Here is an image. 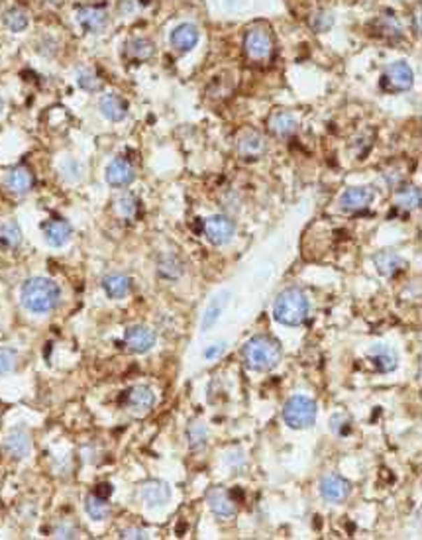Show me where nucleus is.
<instances>
[{"mask_svg": "<svg viewBox=\"0 0 422 540\" xmlns=\"http://www.w3.org/2000/svg\"><path fill=\"white\" fill-rule=\"evenodd\" d=\"M373 263H375V268L377 271L385 275V277H395L397 273H401L405 268H407V263L402 260L399 254H395V251H379L375 258H373Z\"/></svg>", "mask_w": 422, "mask_h": 540, "instance_id": "obj_19", "label": "nucleus"}, {"mask_svg": "<svg viewBox=\"0 0 422 540\" xmlns=\"http://www.w3.org/2000/svg\"><path fill=\"white\" fill-rule=\"evenodd\" d=\"M53 537L55 539H75L77 537V529L71 527V525H59L57 529L53 530Z\"/></svg>", "mask_w": 422, "mask_h": 540, "instance_id": "obj_40", "label": "nucleus"}, {"mask_svg": "<svg viewBox=\"0 0 422 540\" xmlns=\"http://www.w3.org/2000/svg\"><path fill=\"white\" fill-rule=\"evenodd\" d=\"M4 450L12 458H26L31 450V440L28 432L24 430H12L8 437L4 438Z\"/></svg>", "mask_w": 422, "mask_h": 540, "instance_id": "obj_23", "label": "nucleus"}, {"mask_svg": "<svg viewBox=\"0 0 422 540\" xmlns=\"http://www.w3.org/2000/svg\"><path fill=\"white\" fill-rule=\"evenodd\" d=\"M96 495H101V497H106L108 499V495L112 493V486H108V483H101L99 488H96V491H94Z\"/></svg>", "mask_w": 422, "mask_h": 540, "instance_id": "obj_43", "label": "nucleus"}, {"mask_svg": "<svg viewBox=\"0 0 422 540\" xmlns=\"http://www.w3.org/2000/svg\"><path fill=\"white\" fill-rule=\"evenodd\" d=\"M77 22L85 31L96 34L106 26V12L99 6H81L77 10Z\"/></svg>", "mask_w": 422, "mask_h": 540, "instance_id": "obj_15", "label": "nucleus"}, {"mask_svg": "<svg viewBox=\"0 0 422 540\" xmlns=\"http://www.w3.org/2000/svg\"><path fill=\"white\" fill-rule=\"evenodd\" d=\"M18 364V352L12 348H0V374H10Z\"/></svg>", "mask_w": 422, "mask_h": 540, "instance_id": "obj_35", "label": "nucleus"}, {"mask_svg": "<svg viewBox=\"0 0 422 540\" xmlns=\"http://www.w3.org/2000/svg\"><path fill=\"white\" fill-rule=\"evenodd\" d=\"M0 242H4L10 248H18L22 244V230L14 220H6L0 224Z\"/></svg>", "mask_w": 422, "mask_h": 540, "instance_id": "obj_28", "label": "nucleus"}, {"mask_svg": "<svg viewBox=\"0 0 422 540\" xmlns=\"http://www.w3.org/2000/svg\"><path fill=\"white\" fill-rule=\"evenodd\" d=\"M370 360L373 367H375L377 372H381V374H389L393 370H397V365H399L397 353L393 352L389 346H385V344H377V346L371 348Z\"/></svg>", "mask_w": 422, "mask_h": 540, "instance_id": "obj_16", "label": "nucleus"}, {"mask_svg": "<svg viewBox=\"0 0 422 540\" xmlns=\"http://www.w3.org/2000/svg\"><path fill=\"white\" fill-rule=\"evenodd\" d=\"M134 167L124 157H116L114 161H110V166L106 167V181L112 187H126L134 181Z\"/></svg>", "mask_w": 422, "mask_h": 540, "instance_id": "obj_10", "label": "nucleus"}, {"mask_svg": "<svg viewBox=\"0 0 422 540\" xmlns=\"http://www.w3.org/2000/svg\"><path fill=\"white\" fill-rule=\"evenodd\" d=\"M140 495H142V499H144V503L147 507L155 509V507H163L165 503L169 501V497H171V489H169V486L163 483V481L154 479V481H147V483L142 486Z\"/></svg>", "mask_w": 422, "mask_h": 540, "instance_id": "obj_14", "label": "nucleus"}, {"mask_svg": "<svg viewBox=\"0 0 422 540\" xmlns=\"http://www.w3.org/2000/svg\"><path fill=\"white\" fill-rule=\"evenodd\" d=\"M222 305H224V301H220V297H217L214 301L206 307L205 316H203V322H201V330L203 333L210 330L217 324V321L220 319V312H222Z\"/></svg>", "mask_w": 422, "mask_h": 540, "instance_id": "obj_30", "label": "nucleus"}, {"mask_svg": "<svg viewBox=\"0 0 422 540\" xmlns=\"http://www.w3.org/2000/svg\"><path fill=\"white\" fill-rule=\"evenodd\" d=\"M181 263L173 258V256H165L159 261V273L163 275V277H169V279H173V277H179L181 275Z\"/></svg>", "mask_w": 422, "mask_h": 540, "instance_id": "obj_36", "label": "nucleus"}, {"mask_svg": "<svg viewBox=\"0 0 422 540\" xmlns=\"http://www.w3.org/2000/svg\"><path fill=\"white\" fill-rule=\"evenodd\" d=\"M124 55L132 61H145L154 55V43L147 38H132L124 45Z\"/></svg>", "mask_w": 422, "mask_h": 540, "instance_id": "obj_25", "label": "nucleus"}, {"mask_svg": "<svg viewBox=\"0 0 422 540\" xmlns=\"http://www.w3.org/2000/svg\"><path fill=\"white\" fill-rule=\"evenodd\" d=\"M101 112L106 120L110 122H120L126 112H128V103L118 94H104L101 98Z\"/></svg>", "mask_w": 422, "mask_h": 540, "instance_id": "obj_20", "label": "nucleus"}, {"mask_svg": "<svg viewBox=\"0 0 422 540\" xmlns=\"http://www.w3.org/2000/svg\"><path fill=\"white\" fill-rule=\"evenodd\" d=\"M275 321L285 326H299L309 316V299L300 289H285L273 302Z\"/></svg>", "mask_w": 422, "mask_h": 540, "instance_id": "obj_3", "label": "nucleus"}, {"mask_svg": "<svg viewBox=\"0 0 422 540\" xmlns=\"http://www.w3.org/2000/svg\"><path fill=\"white\" fill-rule=\"evenodd\" d=\"M169 42H171V48L177 50L179 53L189 52V50H193L198 43V28L193 26V24H189V22L179 24L175 30L171 31Z\"/></svg>", "mask_w": 422, "mask_h": 540, "instance_id": "obj_11", "label": "nucleus"}, {"mask_svg": "<svg viewBox=\"0 0 422 540\" xmlns=\"http://www.w3.org/2000/svg\"><path fill=\"white\" fill-rule=\"evenodd\" d=\"M4 185L6 189L14 193V195H24V193H28L34 185V177L28 169H24V167H16V169H12L10 173L6 175L4 179Z\"/></svg>", "mask_w": 422, "mask_h": 540, "instance_id": "obj_24", "label": "nucleus"}, {"mask_svg": "<svg viewBox=\"0 0 422 540\" xmlns=\"http://www.w3.org/2000/svg\"><path fill=\"white\" fill-rule=\"evenodd\" d=\"M348 425H350V421L344 415H334L332 416V423H330L332 430H334L336 435H340V437L348 435V430H350V426Z\"/></svg>", "mask_w": 422, "mask_h": 540, "instance_id": "obj_39", "label": "nucleus"}, {"mask_svg": "<svg viewBox=\"0 0 422 540\" xmlns=\"http://www.w3.org/2000/svg\"><path fill=\"white\" fill-rule=\"evenodd\" d=\"M412 69L407 61H395L387 65L383 73L381 87L389 93H405L412 87Z\"/></svg>", "mask_w": 422, "mask_h": 540, "instance_id": "obj_5", "label": "nucleus"}, {"mask_svg": "<svg viewBox=\"0 0 422 540\" xmlns=\"http://www.w3.org/2000/svg\"><path fill=\"white\" fill-rule=\"evenodd\" d=\"M206 437L208 430L203 423H193L187 428V438H189V446L191 448H203L206 444Z\"/></svg>", "mask_w": 422, "mask_h": 540, "instance_id": "obj_31", "label": "nucleus"}, {"mask_svg": "<svg viewBox=\"0 0 422 540\" xmlns=\"http://www.w3.org/2000/svg\"><path fill=\"white\" fill-rule=\"evenodd\" d=\"M334 24V18L328 10H319L316 14H312V20H310V26L314 31H326L330 30V26Z\"/></svg>", "mask_w": 422, "mask_h": 540, "instance_id": "obj_37", "label": "nucleus"}, {"mask_svg": "<svg viewBox=\"0 0 422 540\" xmlns=\"http://www.w3.org/2000/svg\"><path fill=\"white\" fill-rule=\"evenodd\" d=\"M77 85L85 89V91H89V93H94V91H99L101 87H103V81L96 77L94 71H89V69H82L81 73L77 75Z\"/></svg>", "mask_w": 422, "mask_h": 540, "instance_id": "obj_33", "label": "nucleus"}, {"mask_svg": "<svg viewBox=\"0 0 422 540\" xmlns=\"http://www.w3.org/2000/svg\"><path fill=\"white\" fill-rule=\"evenodd\" d=\"M350 481L336 474H328L320 481V495L330 503H342L350 497Z\"/></svg>", "mask_w": 422, "mask_h": 540, "instance_id": "obj_9", "label": "nucleus"}, {"mask_svg": "<svg viewBox=\"0 0 422 540\" xmlns=\"http://www.w3.org/2000/svg\"><path fill=\"white\" fill-rule=\"evenodd\" d=\"M208 503H210L212 513H214L217 517H220V519H230V517L236 515V505H234V501L228 497V493L226 491H222V489L210 491V493H208Z\"/></svg>", "mask_w": 422, "mask_h": 540, "instance_id": "obj_21", "label": "nucleus"}, {"mask_svg": "<svg viewBox=\"0 0 422 540\" xmlns=\"http://www.w3.org/2000/svg\"><path fill=\"white\" fill-rule=\"evenodd\" d=\"M122 539L142 540V539H147V532H145L144 529H138V527H130V529L122 530Z\"/></svg>", "mask_w": 422, "mask_h": 540, "instance_id": "obj_41", "label": "nucleus"}, {"mask_svg": "<svg viewBox=\"0 0 422 540\" xmlns=\"http://www.w3.org/2000/svg\"><path fill=\"white\" fill-rule=\"evenodd\" d=\"M226 350V344L224 342H220V344H212L208 350H205V358L206 360H214V358H218L220 353L224 352Z\"/></svg>", "mask_w": 422, "mask_h": 540, "instance_id": "obj_42", "label": "nucleus"}, {"mask_svg": "<svg viewBox=\"0 0 422 540\" xmlns=\"http://www.w3.org/2000/svg\"><path fill=\"white\" fill-rule=\"evenodd\" d=\"M4 24H6L12 31H22L26 30V26H28V16H26V12L20 10V8H12V10L4 14Z\"/></svg>", "mask_w": 422, "mask_h": 540, "instance_id": "obj_32", "label": "nucleus"}, {"mask_svg": "<svg viewBox=\"0 0 422 540\" xmlns=\"http://www.w3.org/2000/svg\"><path fill=\"white\" fill-rule=\"evenodd\" d=\"M2 108H4V103H2V101H0V112H2Z\"/></svg>", "mask_w": 422, "mask_h": 540, "instance_id": "obj_44", "label": "nucleus"}, {"mask_svg": "<svg viewBox=\"0 0 422 540\" xmlns=\"http://www.w3.org/2000/svg\"><path fill=\"white\" fill-rule=\"evenodd\" d=\"M103 289L110 299H122L132 289V279L122 273H110L103 279Z\"/></svg>", "mask_w": 422, "mask_h": 540, "instance_id": "obj_22", "label": "nucleus"}, {"mask_svg": "<svg viewBox=\"0 0 422 540\" xmlns=\"http://www.w3.org/2000/svg\"><path fill=\"white\" fill-rule=\"evenodd\" d=\"M85 509H87V515L93 520H104L108 517V503H106V497H101L96 493H91L89 497L85 499Z\"/></svg>", "mask_w": 422, "mask_h": 540, "instance_id": "obj_27", "label": "nucleus"}, {"mask_svg": "<svg viewBox=\"0 0 422 540\" xmlns=\"http://www.w3.org/2000/svg\"><path fill=\"white\" fill-rule=\"evenodd\" d=\"M124 401L134 413H147L154 405V393H152V389H147L144 385H136L124 395Z\"/></svg>", "mask_w": 422, "mask_h": 540, "instance_id": "obj_17", "label": "nucleus"}, {"mask_svg": "<svg viewBox=\"0 0 422 540\" xmlns=\"http://www.w3.org/2000/svg\"><path fill=\"white\" fill-rule=\"evenodd\" d=\"M395 203L397 207L405 208V210H414L421 205V191L416 187H407L401 189L395 197Z\"/></svg>", "mask_w": 422, "mask_h": 540, "instance_id": "obj_29", "label": "nucleus"}, {"mask_svg": "<svg viewBox=\"0 0 422 540\" xmlns=\"http://www.w3.org/2000/svg\"><path fill=\"white\" fill-rule=\"evenodd\" d=\"M22 305L34 314L53 311L59 302V287L48 277H31L22 287Z\"/></svg>", "mask_w": 422, "mask_h": 540, "instance_id": "obj_1", "label": "nucleus"}, {"mask_svg": "<svg viewBox=\"0 0 422 540\" xmlns=\"http://www.w3.org/2000/svg\"><path fill=\"white\" fill-rule=\"evenodd\" d=\"M379 28H381L383 34H387V36H401V24L399 20L395 18V16H385L379 20Z\"/></svg>", "mask_w": 422, "mask_h": 540, "instance_id": "obj_38", "label": "nucleus"}, {"mask_svg": "<svg viewBox=\"0 0 422 540\" xmlns=\"http://www.w3.org/2000/svg\"><path fill=\"white\" fill-rule=\"evenodd\" d=\"M283 421L295 430L310 428L316 423V403L305 395L291 397L283 407Z\"/></svg>", "mask_w": 422, "mask_h": 540, "instance_id": "obj_4", "label": "nucleus"}, {"mask_svg": "<svg viewBox=\"0 0 422 540\" xmlns=\"http://www.w3.org/2000/svg\"><path fill=\"white\" fill-rule=\"evenodd\" d=\"M116 208H118V212L126 217V219H130V217H134L136 212H138V200L132 193H126L122 197H118L116 200Z\"/></svg>", "mask_w": 422, "mask_h": 540, "instance_id": "obj_34", "label": "nucleus"}, {"mask_svg": "<svg viewBox=\"0 0 422 540\" xmlns=\"http://www.w3.org/2000/svg\"><path fill=\"white\" fill-rule=\"evenodd\" d=\"M246 52L256 61H265L273 53L271 34L263 28H254L246 34Z\"/></svg>", "mask_w": 422, "mask_h": 540, "instance_id": "obj_6", "label": "nucleus"}, {"mask_svg": "<svg viewBox=\"0 0 422 540\" xmlns=\"http://www.w3.org/2000/svg\"><path fill=\"white\" fill-rule=\"evenodd\" d=\"M234 222L228 219V217H222V214H217V217H210L208 220H205V234L206 238L210 240L214 246H224L228 244L232 236H234Z\"/></svg>", "mask_w": 422, "mask_h": 540, "instance_id": "obj_7", "label": "nucleus"}, {"mask_svg": "<svg viewBox=\"0 0 422 540\" xmlns=\"http://www.w3.org/2000/svg\"><path fill=\"white\" fill-rule=\"evenodd\" d=\"M238 152H240V156L246 157V159H258V157H261L268 152V142L258 132H249V134H246L240 140Z\"/></svg>", "mask_w": 422, "mask_h": 540, "instance_id": "obj_18", "label": "nucleus"}, {"mask_svg": "<svg viewBox=\"0 0 422 540\" xmlns=\"http://www.w3.org/2000/svg\"><path fill=\"white\" fill-rule=\"evenodd\" d=\"M283 356L281 344L271 336H254L244 346V362L254 372H271L277 367Z\"/></svg>", "mask_w": 422, "mask_h": 540, "instance_id": "obj_2", "label": "nucleus"}, {"mask_svg": "<svg viewBox=\"0 0 422 540\" xmlns=\"http://www.w3.org/2000/svg\"><path fill=\"white\" fill-rule=\"evenodd\" d=\"M124 342H126V346H128L132 352L145 353L154 348L155 333L152 328L144 326V324H136V326H130V328L124 333Z\"/></svg>", "mask_w": 422, "mask_h": 540, "instance_id": "obj_8", "label": "nucleus"}, {"mask_svg": "<svg viewBox=\"0 0 422 540\" xmlns=\"http://www.w3.org/2000/svg\"><path fill=\"white\" fill-rule=\"evenodd\" d=\"M73 228L67 220L53 219L43 224V236L48 240V244L53 248H61L69 240H71Z\"/></svg>", "mask_w": 422, "mask_h": 540, "instance_id": "obj_12", "label": "nucleus"}, {"mask_svg": "<svg viewBox=\"0 0 422 540\" xmlns=\"http://www.w3.org/2000/svg\"><path fill=\"white\" fill-rule=\"evenodd\" d=\"M297 120L295 116L289 115V112H275V115L269 118V128L275 136H281V138H287V136L295 134L297 132Z\"/></svg>", "mask_w": 422, "mask_h": 540, "instance_id": "obj_26", "label": "nucleus"}, {"mask_svg": "<svg viewBox=\"0 0 422 540\" xmlns=\"http://www.w3.org/2000/svg\"><path fill=\"white\" fill-rule=\"evenodd\" d=\"M371 200H373V191L370 187H351L346 193H342L340 207L342 210L356 212L370 207Z\"/></svg>", "mask_w": 422, "mask_h": 540, "instance_id": "obj_13", "label": "nucleus"}]
</instances>
